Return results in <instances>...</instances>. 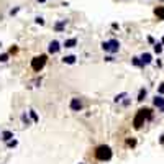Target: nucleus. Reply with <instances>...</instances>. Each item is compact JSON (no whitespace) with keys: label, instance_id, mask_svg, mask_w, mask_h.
Segmentation results:
<instances>
[{"label":"nucleus","instance_id":"obj_19","mask_svg":"<svg viewBox=\"0 0 164 164\" xmlns=\"http://www.w3.org/2000/svg\"><path fill=\"white\" fill-rule=\"evenodd\" d=\"M8 57H10V54H8V53L0 54V62H7V61H8Z\"/></svg>","mask_w":164,"mask_h":164},{"label":"nucleus","instance_id":"obj_22","mask_svg":"<svg viewBox=\"0 0 164 164\" xmlns=\"http://www.w3.org/2000/svg\"><path fill=\"white\" fill-rule=\"evenodd\" d=\"M35 23H36V25H44V18H41V16H36V18H35Z\"/></svg>","mask_w":164,"mask_h":164},{"label":"nucleus","instance_id":"obj_7","mask_svg":"<svg viewBox=\"0 0 164 164\" xmlns=\"http://www.w3.org/2000/svg\"><path fill=\"white\" fill-rule=\"evenodd\" d=\"M139 57H141V61H143L144 66H148V64H151V62H153V56H151L149 53H143Z\"/></svg>","mask_w":164,"mask_h":164},{"label":"nucleus","instance_id":"obj_14","mask_svg":"<svg viewBox=\"0 0 164 164\" xmlns=\"http://www.w3.org/2000/svg\"><path fill=\"white\" fill-rule=\"evenodd\" d=\"M146 95H148V90H146V89H139L138 98H136V100H138V102H143L144 98H146Z\"/></svg>","mask_w":164,"mask_h":164},{"label":"nucleus","instance_id":"obj_25","mask_svg":"<svg viewBox=\"0 0 164 164\" xmlns=\"http://www.w3.org/2000/svg\"><path fill=\"white\" fill-rule=\"evenodd\" d=\"M158 92L161 94V95H163V94H164V82H163V84H159V87H158Z\"/></svg>","mask_w":164,"mask_h":164},{"label":"nucleus","instance_id":"obj_4","mask_svg":"<svg viewBox=\"0 0 164 164\" xmlns=\"http://www.w3.org/2000/svg\"><path fill=\"white\" fill-rule=\"evenodd\" d=\"M46 64V54H40V56H35L31 59V69L35 72H40Z\"/></svg>","mask_w":164,"mask_h":164},{"label":"nucleus","instance_id":"obj_18","mask_svg":"<svg viewBox=\"0 0 164 164\" xmlns=\"http://www.w3.org/2000/svg\"><path fill=\"white\" fill-rule=\"evenodd\" d=\"M28 113H30V117H31V120H33V122H40V118H38V115H36V112H35V110H30V112H28Z\"/></svg>","mask_w":164,"mask_h":164},{"label":"nucleus","instance_id":"obj_15","mask_svg":"<svg viewBox=\"0 0 164 164\" xmlns=\"http://www.w3.org/2000/svg\"><path fill=\"white\" fill-rule=\"evenodd\" d=\"M131 62H133V66H136V67H144V64H143V61H141V57H133L131 59Z\"/></svg>","mask_w":164,"mask_h":164},{"label":"nucleus","instance_id":"obj_6","mask_svg":"<svg viewBox=\"0 0 164 164\" xmlns=\"http://www.w3.org/2000/svg\"><path fill=\"white\" fill-rule=\"evenodd\" d=\"M59 49H61V44H59V41H57V40H53L51 43L48 44V51L51 53V54H56Z\"/></svg>","mask_w":164,"mask_h":164},{"label":"nucleus","instance_id":"obj_30","mask_svg":"<svg viewBox=\"0 0 164 164\" xmlns=\"http://www.w3.org/2000/svg\"><path fill=\"white\" fill-rule=\"evenodd\" d=\"M36 2H40V3H44V2H48V0H36Z\"/></svg>","mask_w":164,"mask_h":164},{"label":"nucleus","instance_id":"obj_1","mask_svg":"<svg viewBox=\"0 0 164 164\" xmlns=\"http://www.w3.org/2000/svg\"><path fill=\"white\" fill-rule=\"evenodd\" d=\"M151 118H153L151 108H139L138 113H136V115H135V118H133V126L136 130H139L144 125V122H146V120L149 122Z\"/></svg>","mask_w":164,"mask_h":164},{"label":"nucleus","instance_id":"obj_28","mask_svg":"<svg viewBox=\"0 0 164 164\" xmlns=\"http://www.w3.org/2000/svg\"><path fill=\"white\" fill-rule=\"evenodd\" d=\"M105 61H107V62H112L113 57H112V56H105Z\"/></svg>","mask_w":164,"mask_h":164},{"label":"nucleus","instance_id":"obj_3","mask_svg":"<svg viewBox=\"0 0 164 164\" xmlns=\"http://www.w3.org/2000/svg\"><path fill=\"white\" fill-rule=\"evenodd\" d=\"M102 49L105 53H112V54H115V53H118V49H120V41L115 40V38H112V40H108V41H103L102 43Z\"/></svg>","mask_w":164,"mask_h":164},{"label":"nucleus","instance_id":"obj_5","mask_svg":"<svg viewBox=\"0 0 164 164\" xmlns=\"http://www.w3.org/2000/svg\"><path fill=\"white\" fill-rule=\"evenodd\" d=\"M69 107H71L72 112H81L82 108H84V103H82L81 98L74 97V98H71V103H69Z\"/></svg>","mask_w":164,"mask_h":164},{"label":"nucleus","instance_id":"obj_23","mask_svg":"<svg viewBox=\"0 0 164 164\" xmlns=\"http://www.w3.org/2000/svg\"><path fill=\"white\" fill-rule=\"evenodd\" d=\"M18 12H20V7H15V8H12V10H10V15L13 16V15H16Z\"/></svg>","mask_w":164,"mask_h":164},{"label":"nucleus","instance_id":"obj_20","mask_svg":"<svg viewBox=\"0 0 164 164\" xmlns=\"http://www.w3.org/2000/svg\"><path fill=\"white\" fill-rule=\"evenodd\" d=\"M16 144H18L16 139H10V141H7V146H8V148H15Z\"/></svg>","mask_w":164,"mask_h":164},{"label":"nucleus","instance_id":"obj_10","mask_svg":"<svg viewBox=\"0 0 164 164\" xmlns=\"http://www.w3.org/2000/svg\"><path fill=\"white\" fill-rule=\"evenodd\" d=\"M76 59H77V57L74 56V54H69V56H64V57H62V62H64V64H74V62H76Z\"/></svg>","mask_w":164,"mask_h":164},{"label":"nucleus","instance_id":"obj_12","mask_svg":"<svg viewBox=\"0 0 164 164\" xmlns=\"http://www.w3.org/2000/svg\"><path fill=\"white\" fill-rule=\"evenodd\" d=\"M77 44V38H69L64 41V48H74Z\"/></svg>","mask_w":164,"mask_h":164},{"label":"nucleus","instance_id":"obj_8","mask_svg":"<svg viewBox=\"0 0 164 164\" xmlns=\"http://www.w3.org/2000/svg\"><path fill=\"white\" fill-rule=\"evenodd\" d=\"M153 105L154 107H158V108L164 107V98L161 97V95H156V97L153 98Z\"/></svg>","mask_w":164,"mask_h":164},{"label":"nucleus","instance_id":"obj_17","mask_svg":"<svg viewBox=\"0 0 164 164\" xmlns=\"http://www.w3.org/2000/svg\"><path fill=\"white\" fill-rule=\"evenodd\" d=\"M126 95H128V94H126V92H122V94H118V95H117V97H115V98H113V100H115V102H122V100H123V98H125V97H126Z\"/></svg>","mask_w":164,"mask_h":164},{"label":"nucleus","instance_id":"obj_29","mask_svg":"<svg viewBox=\"0 0 164 164\" xmlns=\"http://www.w3.org/2000/svg\"><path fill=\"white\" fill-rule=\"evenodd\" d=\"M159 143L164 144V135H161V138H159Z\"/></svg>","mask_w":164,"mask_h":164},{"label":"nucleus","instance_id":"obj_11","mask_svg":"<svg viewBox=\"0 0 164 164\" xmlns=\"http://www.w3.org/2000/svg\"><path fill=\"white\" fill-rule=\"evenodd\" d=\"M66 28V20H59L57 23H54V30L56 31H64Z\"/></svg>","mask_w":164,"mask_h":164},{"label":"nucleus","instance_id":"obj_16","mask_svg":"<svg viewBox=\"0 0 164 164\" xmlns=\"http://www.w3.org/2000/svg\"><path fill=\"white\" fill-rule=\"evenodd\" d=\"M163 43H154V53H156V54H161V53H163Z\"/></svg>","mask_w":164,"mask_h":164},{"label":"nucleus","instance_id":"obj_9","mask_svg":"<svg viewBox=\"0 0 164 164\" xmlns=\"http://www.w3.org/2000/svg\"><path fill=\"white\" fill-rule=\"evenodd\" d=\"M154 15L158 20H164V7H154Z\"/></svg>","mask_w":164,"mask_h":164},{"label":"nucleus","instance_id":"obj_24","mask_svg":"<svg viewBox=\"0 0 164 164\" xmlns=\"http://www.w3.org/2000/svg\"><path fill=\"white\" fill-rule=\"evenodd\" d=\"M126 144L133 148V146H136V139H128V141H126Z\"/></svg>","mask_w":164,"mask_h":164},{"label":"nucleus","instance_id":"obj_21","mask_svg":"<svg viewBox=\"0 0 164 164\" xmlns=\"http://www.w3.org/2000/svg\"><path fill=\"white\" fill-rule=\"evenodd\" d=\"M21 122L26 123V125H30V118H28V115H26V113H21Z\"/></svg>","mask_w":164,"mask_h":164},{"label":"nucleus","instance_id":"obj_31","mask_svg":"<svg viewBox=\"0 0 164 164\" xmlns=\"http://www.w3.org/2000/svg\"><path fill=\"white\" fill-rule=\"evenodd\" d=\"M161 43H163V44H164V36H163V40H161Z\"/></svg>","mask_w":164,"mask_h":164},{"label":"nucleus","instance_id":"obj_26","mask_svg":"<svg viewBox=\"0 0 164 164\" xmlns=\"http://www.w3.org/2000/svg\"><path fill=\"white\" fill-rule=\"evenodd\" d=\"M112 28H113V30H118V28H120V25H118V23H112Z\"/></svg>","mask_w":164,"mask_h":164},{"label":"nucleus","instance_id":"obj_32","mask_svg":"<svg viewBox=\"0 0 164 164\" xmlns=\"http://www.w3.org/2000/svg\"><path fill=\"white\" fill-rule=\"evenodd\" d=\"M159 2H164V0H159Z\"/></svg>","mask_w":164,"mask_h":164},{"label":"nucleus","instance_id":"obj_27","mask_svg":"<svg viewBox=\"0 0 164 164\" xmlns=\"http://www.w3.org/2000/svg\"><path fill=\"white\" fill-rule=\"evenodd\" d=\"M148 43H151V44H154V38H153V36H148Z\"/></svg>","mask_w":164,"mask_h":164},{"label":"nucleus","instance_id":"obj_2","mask_svg":"<svg viewBox=\"0 0 164 164\" xmlns=\"http://www.w3.org/2000/svg\"><path fill=\"white\" fill-rule=\"evenodd\" d=\"M95 158L98 159V161H110L113 156L112 153V148L110 146H107V144H100V146H97L95 148Z\"/></svg>","mask_w":164,"mask_h":164},{"label":"nucleus","instance_id":"obj_13","mask_svg":"<svg viewBox=\"0 0 164 164\" xmlns=\"http://www.w3.org/2000/svg\"><path fill=\"white\" fill-rule=\"evenodd\" d=\"M2 139H3V141H10V139H13V133H12V131H8V130H5V131H3V133H2Z\"/></svg>","mask_w":164,"mask_h":164}]
</instances>
